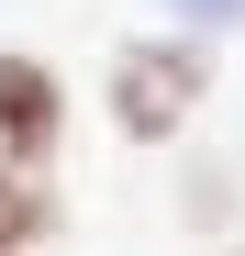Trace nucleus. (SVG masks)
<instances>
[{
	"label": "nucleus",
	"mask_w": 245,
	"mask_h": 256,
	"mask_svg": "<svg viewBox=\"0 0 245 256\" xmlns=\"http://www.w3.org/2000/svg\"><path fill=\"white\" fill-rule=\"evenodd\" d=\"M100 100H112L122 145H178L200 122V100H212V45L200 34H122L112 67H100Z\"/></svg>",
	"instance_id": "nucleus-1"
},
{
	"label": "nucleus",
	"mask_w": 245,
	"mask_h": 256,
	"mask_svg": "<svg viewBox=\"0 0 245 256\" xmlns=\"http://www.w3.org/2000/svg\"><path fill=\"white\" fill-rule=\"evenodd\" d=\"M56 145H67V78H56L45 56L0 45V156L56 167Z\"/></svg>",
	"instance_id": "nucleus-2"
},
{
	"label": "nucleus",
	"mask_w": 245,
	"mask_h": 256,
	"mask_svg": "<svg viewBox=\"0 0 245 256\" xmlns=\"http://www.w3.org/2000/svg\"><path fill=\"white\" fill-rule=\"evenodd\" d=\"M56 234H67V190H56V167L0 156V256H34V245H56Z\"/></svg>",
	"instance_id": "nucleus-3"
},
{
	"label": "nucleus",
	"mask_w": 245,
	"mask_h": 256,
	"mask_svg": "<svg viewBox=\"0 0 245 256\" xmlns=\"http://www.w3.org/2000/svg\"><path fill=\"white\" fill-rule=\"evenodd\" d=\"M223 212H234V178L223 167H190V223H223Z\"/></svg>",
	"instance_id": "nucleus-4"
},
{
	"label": "nucleus",
	"mask_w": 245,
	"mask_h": 256,
	"mask_svg": "<svg viewBox=\"0 0 245 256\" xmlns=\"http://www.w3.org/2000/svg\"><path fill=\"white\" fill-rule=\"evenodd\" d=\"M178 22H245V0H168Z\"/></svg>",
	"instance_id": "nucleus-5"
}]
</instances>
